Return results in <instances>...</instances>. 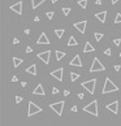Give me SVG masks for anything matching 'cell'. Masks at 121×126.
Wrapping results in <instances>:
<instances>
[{
	"mask_svg": "<svg viewBox=\"0 0 121 126\" xmlns=\"http://www.w3.org/2000/svg\"><path fill=\"white\" fill-rule=\"evenodd\" d=\"M52 1V4H53V3H56V1H59V0H51Z\"/></svg>",
	"mask_w": 121,
	"mask_h": 126,
	"instance_id": "b9f144b4",
	"label": "cell"
},
{
	"mask_svg": "<svg viewBox=\"0 0 121 126\" xmlns=\"http://www.w3.org/2000/svg\"><path fill=\"white\" fill-rule=\"evenodd\" d=\"M77 44H78V42H77L76 38H74L73 35H72V37H69V40H68V46H69V47H72V46H77Z\"/></svg>",
	"mask_w": 121,
	"mask_h": 126,
	"instance_id": "ffe728a7",
	"label": "cell"
},
{
	"mask_svg": "<svg viewBox=\"0 0 121 126\" xmlns=\"http://www.w3.org/2000/svg\"><path fill=\"white\" fill-rule=\"evenodd\" d=\"M78 78H79V74H78V73H73V72L70 73V79H72V82H76Z\"/></svg>",
	"mask_w": 121,
	"mask_h": 126,
	"instance_id": "cb8c5ba5",
	"label": "cell"
},
{
	"mask_svg": "<svg viewBox=\"0 0 121 126\" xmlns=\"http://www.w3.org/2000/svg\"><path fill=\"white\" fill-rule=\"evenodd\" d=\"M55 56H56V60H57V61H60V60H63V57H65V52L56 51V52H55Z\"/></svg>",
	"mask_w": 121,
	"mask_h": 126,
	"instance_id": "44dd1931",
	"label": "cell"
},
{
	"mask_svg": "<svg viewBox=\"0 0 121 126\" xmlns=\"http://www.w3.org/2000/svg\"><path fill=\"white\" fill-rule=\"evenodd\" d=\"M120 69H121L120 65H115V70H116V72H120Z\"/></svg>",
	"mask_w": 121,
	"mask_h": 126,
	"instance_id": "836d02e7",
	"label": "cell"
},
{
	"mask_svg": "<svg viewBox=\"0 0 121 126\" xmlns=\"http://www.w3.org/2000/svg\"><path fill=\"white\" fill-rule=\"evenodd\" d=\"M63 13H64V16H69L70 8L69 7H63Z\"/></svg>",
	"mask_w": 121,
	"mask_h": 126,
	"instance_id": "484cf974",
	"label": "cell"
},
{
	"mask_svg": "<svg viewBox=\"0 0 121 126\" xmlns=\"http://www.w3.org/2000/svg\"><path fill=\"white\" fill-rule=\"evenodd\" d=\"M119 90V87L111 81V78H106V82H104V86H103V90H102V94L106 95V94H109V92H116Z\"/></svg>",
	"mask_w": 121,
	"mask_h": 126,
	"instance_id": "6da1fadb",
	"label": "cell"
},
{
	"mask_svg": "<svg viewBox=\"0 0 121 126\" xmlns=\"http://www.w3.org/2000/svg\"><path fill=\"white\" fill-rule=\"evenodd\" d=\"M46 16H47L48 20H52V18H53V16H55V13L53 12H47V13H46Z\"/></svg>",
	"mask_w": 121,
	"mask_h": 126,
	"instance_id": "83f0119b",
	"label": "cell"
},
{
	"mask_svg": "<svg viewBox=\"0 0 121 126\" xmlns=\"http://www.w3.org/2000/svg\"><path fill=\"white\" fill-rule=\"evenodd\" d=\"M64 105H65V101L64 100H60V101H56V103H51L49 104V108L52 111L56 112L57 116H63V109H64Z\"/></svg>",
	"mask_w": 121,
	"mask_h": 126,
	"instance_id": "277c9868",
	"label": "cell"
},
{
	"mask_svg": "<svg viewBox=\"0 0 121 126\" xmlns=\"http://www.w3.org/2000/svg\"><path fill=\"white\" fill-rule=\"evenodd\" d=\"M39 112H42V108H40V107H38L35 103L30 101V103H29V112H27V116L31 117V116H34V114L39 113Z\"/></svg>",
	"mask_w": 121,
	"mask_h": 126,
	"instance_id": "8992f818",
	"label": "cell"
},
{
	"mask_svg": "<svg viewBox=\"0 0 121 126\" xmlns=\"http://www.w3.org/2000/svg\"><path fill=\"white\" fill-rule=\"evenodd\" d=\"M10 81H12V82H17L18 79H17V77H16V75H13V77H12V79H10Z\"/></svg>",
	"mask_w": 121,
	"mask_h": 126,
	"instance_id": "d590c367",
	"label": "cell"
},
{
	"mask_svg": "<svg viewBox=\"0 0 121 126\" xmlns=\"http://www.w3.org/2000/svg\"><path fill=\"white\" fill-rule=\"evenodd\" d=\"M112 1V4H116V3H119V0H111Z\"/></svg>",
	"mask_w": 121,
	"mask_h": 126,
	"instance_id": "60d3db41",
	"label": "cell"
},
{
	"mask_svg": "<svg viewBox=\"0 0 121 126\" xmlns=\"http://www.w3.org/2000/svg\"><path fill=\"white\" fill-rule=\"evenodd\" d=\"M44 94H46V92H44V90H43V86H42L40 83L38 84V86L35 87V90L33 91V95H42V96H43Z\"/></svg>",
	"mask_w": 121,
	"mask_h": 126,
	"instance_id": "9a60e30c",
	"label": "cell"
},
{
	"mask_svg": "<svg viewBox=\"0 0 121 126\" xmlns=\"http://www.w3.org/2000/svg\"><path fill=\"white\" fill-rule=\"evenodd\" d=\"M70 111H73V112H77V105H72V108H70Z\"/></svg>",
	"mask_w": 121,
	"mask_h": 126,
	"instance_id": "e575fe53",
	"label": "cell"
},
{
	"mask_svg": "<svg viewBox=\"0 0 121 126\" xmlns=\"http://www.w3.org/2000/svg\"><path fill=\"white\" fill-rule=\"evenodd\" d=\"M83 111L87 112L89 114H92V116L98 117V116H99V112H98V101H97V100H92L90 104H87L86 107H83Z\"/></svg>",
	"mask_w": 121,
	"mask_h": 126,
	"instance_id": "7a4b0ae2",
	"label": "cell"
},
{
	"mask_svg": "<svg viewBox=\"0 0 121 126\" xmlns=\"http://www.w3.org/2000/svg\"><path fill=\"white\" fill-rule=\"evenodd\" d=\"M21 101H22V98H21V96H16V103L20 104Z\"/></svg>",
	"mask_w": 121,
	"mask_h": 126,
	"instance_id": "4dcf8cb0",
	"label": "cell"
},
{
	"mask_svg": "<svg viewBox=\"0 0 121 126\" xmlns=\"http://www.w3.org/2000/svg\"><path fill=\"white\" fill-rule=\"evenodd\" d=\"M12 61H13V66H15V68H18V66H20V65L24 62V60H22V59H18V57H13Z\"/></svg>",
	"mask_w": 121,
	"mask_h": 126,
	"instance_id": "d6986e66",
	"label": "cell"
},
{
	"mask_svg": "<svg viewBox=\"0 0 121 126\" xmlns=\"http://www.w3.org/2000/svg\"><path fill=\"white\" fill-rule=\"evenodd\" d=\"M113 43H115V46H120L121 44V39L120 38H116V39H113Z\"/></svg>",
	"mask_w": 121,
	"mask_h": 126,
	"instance_id": "f1b7e54d",
	"label": "cell"
},
{
	"mask_svg": "<svg viewBox=\"0 0 121 126\" xmlns=\"http://www.w3.org/2000/svg\"><path fill=\"white\" fill-rule=\"evenodd\" d=\"M95 17L98 18L100 22H106V20H107V12L106 10H103V12H99V13H95Z\"/></svg>",
	"mask_w": 121,
	"mask_h": 126,
	"instance_id": "5bb4252c",
	"label": "cell"
},
{
	"mask_svg": "<svg viewBox=\"0 0 121 126\" xmlns=\"http://www.w3.org/2000/svg\"><path fill=\"white\" fill-rule=\"evenodd\" d=\"M72 66H78V68H82L83 66V64H82V61H81V57H79V55H76V56L73 57V60H70V62H69Z\"/></svg>",
	"mask_w": 121,
	"mask_h": 126,
	"instance_id": "8fae6325",
	"label": "cell"
},
{
	"mask_svg": "<svg viewBox=\"0 0 121 126\" xmlns=\"http://www.w3.org/2000/svg\"><path fill=\"white\" fill-rule=\"evenodd\" d=\"M94 38H95L97 42H100L102 38H103V34H102V33H94Z\"/></svg>",
	"mask_w": 121,
	"mask_h": 126,
	"instance_id": "d4e9b609",
	"label": "cell"
},
{
	"mask_svg": "<svg viewBox=\"0 0 121 126\" xmlns=\"http://www.w3.org/2000/svg\"><path fill=\"white\" fill-rule=\"evenodd\" d=\"M108 111H111L112 113H115V114H117V112H119V101L117 100H115L113 103H111V104H108V105L106 107Z\"/></svg>",
	"mask_w": 121,
	"mask_h": 126,
	"instance_id": "30bf717a",
	"label": "cell"
},
{
	"mask_svg": "<svg viewBox=\"0 0 121 126\" xmlns=\"http://www.w3.org/2000/svg\"><path fill=\"white\" fill-rule=\"evenodd\" d=\"M26 73H29V74H33V75H37V65H35V64L30 65V66L26 69Z\"/></svg>",
	"mask_w": 121,
	"mask_h": 126,
	"instance_id": "2e32d148",
	"label": "cell"
},
{
	"mask_svg": "<svg viewBox=\"0 0 121 126\" xmlns=\"http://www.w3.org/2000/svg\"><path fill=\"white\" fill-rule=\"evenodd\" d=\"M87 1H89V0H78V5L85 9V8L87 7Z\"/></svg>",
	"mask_w": 121,
	"mask_h": 126,
	"instance_id": "603a6c76",
	"label": "cell"
},
{
	"mask_svg": "<svg viewBox=\"0 0 121 126\" xmlns=\"http://www.w3.org/2000/svg\"><path fill=\"white\" fill-rule=\"evenodd\" d=\"M52 94H59V89L57 87H52Z\"/></svg>",
	"mask_w": 121,
	"mask_h": 126,
	"instance_id": "f546056e",
	"label": "cell"
},
{
	"mask_svg": "<svg viewBox=\"0 0 121 126\" xmlns=\"http://www.w3.org/2000/svg\"><path fill=\"white\" fill-rule=\"evenodd\" d=\"M10 10L16 12L17 14H21V13H22V3L18 1V3H16V4H13L12 7H10Z\"/></svg>",
	"mask_w": 121,
	"mask_h": 126,
	"instance_id": "7c38bea8",
	"label": "cell"
},
{
	"mask_svg": "<svg viewBox=\"0 0 121 126\" xmlns=\"http://www.w3.org/2000/svg\"><path fill=\"white\" fill-rule=\"evenodd\" d=\"M102 70H106V66L99 61L98 57H95L94 61H92V64H91V68H90V72L94 73V72H102Z\"/></svg>",
	"mask_w": 121,
	"mask_h": 126,
	"instance_id": "5b68a950",
	"label": "cell"
},
{
	"mask_svg": "<svg viewBox=\"0 0 121 126\" xmlns=\"http://www.w3.org/2000/svg\"><path fill=\"white\" fill-rule=\"evenodd\" d=\"M64 33H65L64 29H56V30H55V34H56V37L59 38V39H60V38H63Z\"/></svg>",
	"mask_w": 121,
	"mask_h": 126,
	"instance_id": "7402d4cb",
	"label": "cell"
},
{
	"mask_svg": "<svg viewBox=\"0 0 121 126\" xmlns=\"http://www.w3.org/2000/svg\"><path fill=\"white\" fill-rule=\"evenodd\" d=\"M115 23H121V13H117L115 17Z\"/></svg>",
	"mask_w": 121,
	"mask_h": 126,
	"instance_id": "4316f807",
	"label": "cell"
},
{
	"mask_svg": "<svg viewBox=\"0 0 121 126\" xmlns=\"http://www.w3.org/2000/svg\"><path fill=\"white\" fill-rule=\"evenodd\" d=\"M49 56H51V51L39 52V53H38V59L42 60L44 64H49Z\"/></svg>",
	"mask_w": 121,
	"mask_h": 126,
	"instance_id": "ba28073f",
	"label": "cell"
},
{
	"mask_svg": "<svg viewBox=\"0 0 121 126\" xmlns=\"http://www.w3.org/2000/svg\"><path fill=\"white\" fill-rule=\"evenodd\" d=\"M86 26H87V21H81V22L74 23V27H76L81 34H85V31H86Z\"/></svg>",
	"mask_w": 121,
	"mask_h": 126,
	"instance_id": "9c48e42d",
	"label": "cell"
},
{
	"mask_svg": "<svg viewBox=\"0 0 121 126\" xmlns=\"http://www.w3.org/2000/svg\"><path fill=\"white\" fill-rule=\"evenodd\" d=\"M30 52H33V48L31 47H26V53H30Z\"/></svg>",
	"mask_w": 121,
	"mask_h": 126,
	"instance_id": "d6a6232c",
	"label": "cell"
},
{
	"mask_svg": "<svg viewBox=\"0 0 121 126\" xmlns=\"http://www.w3.org/2000/svg\"><path fill=\"white\" fill-rule=\"evenodd\" d=\"M78 98L79 99H83V94H78Z\"/></svg>",
	"mask_w": 121,
	"mask_h": 126,
	"instance_id": "f35d334b",
	"label": "cell"
},
{
	"mask_svg": "<svg viewBox=\"0 0 121 126\" xmlns=\"http://www.w3.org/2000/svg\"><path fill=\"white\" fill-rule=\"evenodd\" d=\"M63 75H64V69L63 68H59V69H55L53 72H51V77L56 78L60 82H63Z\"/></svg>",
	"mask_w": 121,
	"mask_h": 126,
	"instance_id": "52a82bcc",
	"label": "cell"
},
{
	"mask_svg": "<svg viewBox=\"0 0 121 126\" xmlns=\"http://www.w3.org/2000/svg\"><path fill=\"white\" fill-rule=\"evenodd\" d=\"M64 95H65V96H68V95H69V91H68V90H65V91H64Z\"/></svg>",
	"mask_w": 121,
	"mask_h": 126,
	"instance_id": "74e56055",
	"label": "cell"
},
{
	"mask_svg": "<svg viewBox=\"0 0 121 126\" xmlns=\"http://www.w3.org/2000/svg\"><path fill=\"white\" fill-rule=\"evenodd\" d=\"M95 3H97L98 5H100V4H102V0H97V1H95Z\"/></svg>",
	"mask_w": 121,
	"mask_h": 126,
	"instance_id": "ab89813d",
	"label": "cell"
},
{
	"mask_svg": "<svg viewBox=\"0 0 121 126\" xmlns=\"http://www.w3.org/2000/svg\"><path fill=\"white\" fill-rule=\"evenodd\" d=\"M81 86L83 87L85 90H87L89 94L94 95L95 87H97V79L94 78V79H90V81H85V82H82V83H81Z\"/></svg>",
	"mask_w": 121,
	"mask_h": 126,
	"instance_id": "3957f363",
	"label": "cell"
},
{
	"mask_svg": "<svg viewBox=\"0 0 121 126\" xmlns=\"http://www.w3.org/2000/svg\"><path fill=\"white\" fill-rule=\"evenodd\" d=\"M18 42H20V40H18L17 38H15V39H13V44H18Z\"/></svg>",
	"mask_w": 121,
	"mask_h": 126,
	"instance_id": "8d00e7d4",
	"label": "cell"
},
{
	"mask_svg": "<svg viewBox=\"0 0 121 126\" xmlns=\"http://www.w3.org/2000/svg\"><path fill=\"white\" fill-rule=\"evenodd\" d=\"M37 43H38V44H49V39L47 38L46 33H42V34H40V37L38 38Z\"/></svg>",
	"mask_w": 121,
	"mask_h": 126,
	"instance_id": "4fadbf2b",
	"label": "cell"
},
{
	"mask_svg": "<svg viewBox=\"0 0 121 126\" xmlns=\"http://www.w3.org/2000/svg\"><path fill=\"white\" fill-rule=\"evenodd\" d=\"M46 0H31V8L33 9H37L42 3H44Z\"/></svg>",
	"mask_w": 121,
	"mask_h": 126,
	"instance_id": "ac0fdd59",
	"label": "cell"
},
{
	"mask_svg": "<svg viewBox=\"0 0 121 126\" xmlns=\"http://www.w3.org/2000/svg\"><path fill=\"white\" fill-rule=\"evenodd\" d=\"M95 48L91 46V43L90 42H86V44H85V48H83V52L85 53H89V52H94Z\"/></svg>",
	"mask_w": 121,
	"mask_h": 126,
	"instance_id": "e0dca14e",
	"label": "cell"
},
{
	"mask_svg": "<svg viewBox=\"0 0 121 126\" xmlns=\"http://www.w3.org/2000/svg\"><path fill=\"white\" fill-rule=\"evenodd\" d=\"M104 55H107V56H111V50H109V48H107V50L104 51Z\"/></svg>",
	"mask_w": 121,
	"mask_h": 126,
	"instance_id": "1f68e13d",
	"label": "cell"
}]
</instances>
